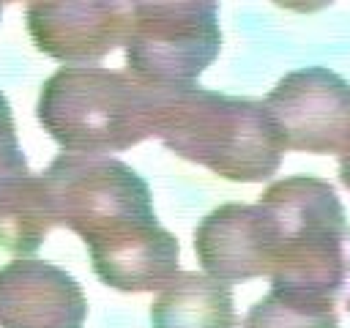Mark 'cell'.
<instances>
[{
  "mask_svg": "<svg viewBox=\"0 0 350 328\" xmlns=\"http://www.w3.org/2000/svg\"><path fill=\"white\" fill-rule=\"evenodd\" d=\"M194 254L205 276L224 284L268 276L273 257V230L268 210L260 202L219 205L197 224Z\"/></svg>",
  "mask_w": 350,
  "mask_h": 328,
  "instance_id": "ba28073f",
  "label": "cell"
},
{
  "mask_svg": "<svg viewBox=\"0 0 350 328\" xmlns=\"http://www.w3.org/2000/svg\"><path fill=\"white\" fill-rule=\"evenodd\" d=\"M150 328H235L230 284L197 271H178L150 306Z\"/></svg>",
  "mask_w": 350,
  "mask_h": 328,
  "instance_id": "8fae6325",
  "label": "cell"
},
{
  "mask_svg": "<svg viewBox=\"0 0 350 328\" xmlns=\"http://www.w3.org/2000/svg\"><path fill=\"white\" fill-rule=\"evenodd\" d=\"M126 71L156 87H191L219 57L216 3H131Z\"/></svg>",
  "mask_w": 350,
  "mask_h": 328,
  "instance_id": "5b68a950",
  "label": "cell"
},
{
  "mask_svg": "<svg viewBox=\"0 0 350 328\" xmlns=\"http://www.w3.org/2000/svg\"><path fill=\"white\" fill-rule=\"evenodd\" d=\"M88 298L79 282L44 260L0 268V328H82Z\"/></svg>",
  "mask_w": 350,
  "mask_h": 328,
  "instance_id": "9c48e42d",
  "label": "cell"
},
{
  "mask_svg": "<svg viewBox=\"0 0 350 328\" xmlns=\"http://www.w3.org/2000/svg\"><path fill=\"white\" fill-rule=\"evenodd\" d=\"M260 205L271 216V284L336 298L347 276V216L334 186L314 175L271 183Z\"/></svg>",
  "mask_w": 350,
  "mask_h": 328,
  "instance_id": "277c9868",
  "label": "cell"
},
{
  "mask_svg": "<svg viewBox=\"0 0 350 328\" xmlns=\"http://www.w3.org/2000/svg\"><path fill=\"white\" fill-rule=\"evenodd\" d=\"M153 137L175 156L235 183L268 180L284 156V145L262 101L197 85L167 90Z\"/></svg>",
  "mask_w": 350,
  "mask_h": 328,
  "instance_id": "7a4b0ae2",
  "label": "cell"
},
{
  "mask_svg": "<svg viewBox=\"0 0 350 328\" xmlns=\"http://www.w3.org/2000/svg\"><path fill=\"white\" fill-rule=\"evenodd\" d=\"M0 14H3V5H0Z\"/></svg>",
  "mask_w": 350,
  "mask_h": 328,
  "instance_id": "5bb4252c",
  "label": "cell"
},
{
  "mask_svg": "<svg viewBox=\"0 0 350 328\" xmlns=\"http://www.w3.org/2000/svg\"><path fill=\"white\" fill-rule=\"evenodd\" d=\"M334 298L304 290L271 287L243 317V328H336Z\"/></svg>",
  "mask_w": 350,
  "mask_h": 328,
  "instance_id": "7c38bea8",
  "label": "cell"
},
{
  "mask_svg": "<svg viewBox=\"0 0 350 328\" xmlns=\"http://www.w3.org/2000/svg\"><path fill=\"white\" fill-rule=\"evenodd\" d=\"M262 104L284 150L339 153L350 137V82L325 66L284 74Z\"/></svg>",
  "mask_w": 350,
  "mask_h": 328,
  "instance_id": "8992f818",
  "label": "cell"
},
{
  "mask_svg": "<svg viewBox=\"0 0 350 328\" xmlns=\"http://www.w3.org/2000/svg\"><path fill=\"white\" fill-rule=\"evenodd\" d=\"M55 227L41 175H33L16 139L11 104L0 90V246L30 257Z\"/></svg>",
  "mask_w": 350,
  "mask_h": 328,
  "instance_id": "30bf717a",
  "label": "cell"
},
{
  "mask_svg": "<svg viewBox=\"0 0 350 328\" xmlns=\"http://www.w3.org/2000/svg\"><path fill=\"white\" fill-rule=\"evenodd\" d=\"M339 180L350 189V137H347L345 148L339 150Z\"/></svg>",
  "mask_w": 350,
  "mask_h": 328,
  "instance_id": "4fadbf2b",
  "label": "cell"
},
{
  "mask_svg": "<svg viewBox=\"0 0 350 328\" xmlns=\"http://www.w3.org/2000/svg\"><path fill=\"white\" fill-rule=\"evenodd\" d=\"M167 90L129 71L63 66L41 85L36 115L66 153L107 156L153 137Z\"/></svg>",
  "mask_w": 350,
  "mask_h": 328,
  "instance_id": "3957f363",
  "label": "cell"
},
{
  "mask_svg": "<svg viewBox=\"0 0 350 328\" xmlns=\"http://www.w3.org/2000/svg\"><path fill=\"white\" fill-rule=\"evenodd\" d=\"M33 44L68 66H90L126 44L131 3H33L25 8Z\"/></svg>",
  "mask_w": 350,
  "mask_h": 328,
  "instance_id": "52a82bcc",
  "label": "cell"
},
{
  "mask_svg": "<svg viewBox=\"0 0 350 328\" xmlns=\"http://www.w3.org/2000/svg\"><path fill=\"white\" fill-rule=\"evenodd\" d=\"M41 183L55 224L85 241L93 273L164 230L145 178L120 159L60 153L41 172Z\"/></svg>",
  "mask_w": 350,
  "mask_h": 328,
  "instance_id": "6da1fadb",
  "label": "cell"
}]
</instances>
